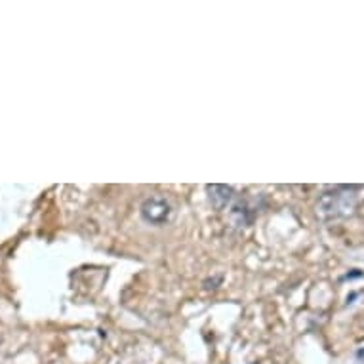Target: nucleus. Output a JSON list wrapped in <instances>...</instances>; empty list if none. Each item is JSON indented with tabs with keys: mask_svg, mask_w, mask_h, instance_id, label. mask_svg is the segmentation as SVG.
Segmentation results:
<instances>
[{
	"mask_svg": "<svg viewBox=\"0 0 364 364\" xmlns=\"http://www.w3.org/2000/svg\"><path fill=\"white\" fill-rule=\"evenodd\" d=\"M208 193H210V203L214 204L218 210L227 206V203H229L231 197H233V189L227 186H208Z\"/></svg>",
	"mask_w": 364,
	"mask_h": 364,
	"instance_id": "nucleus-3",
	"label": "nucleus"
},
{
	"mask_svg": "<svg viewBox=\"0 0 364 364\" xmlns=\"http://www.w3.org/2000/svg\"><path fill=\"white\" fill-rule=\"evenodd\" d=\"M355 208V195L349 189H336L332 193H326L318 204H316V214L323 220L328 218H340V215L349 214Z\"/></svg>",
	"mask_w": 364,
	"mask_h": 364,
	"instance_id": "nucleus-1",
	"label": "nucleus"
},
{
	"mask_svg": "<svg viewBox=\"0 0 364 364\" xmlns=\"http://www.w3.org/2000/svg\"><path fill=\"white\" fill-rule=\"evenodd\" d=\"M139 212H141V218L147 223H151V225H166L173 215L172 204H170V200L166 197H162V195L145 198L144 203H141Z\"/></svg>",
	"mask_w": 364,
	"mask_h": 364,
	"instance_id": "nucleus-2",
	"label": "nucleus"
}]
</instances>
